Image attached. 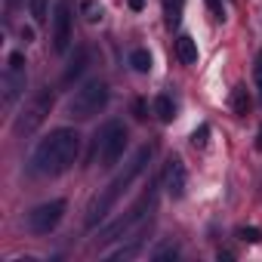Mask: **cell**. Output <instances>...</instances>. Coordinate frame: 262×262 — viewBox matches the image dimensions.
<instances>
[{"label": "cell", "mask_w": 262, "mask_h": 262, "mask_svg": "<svg viewBox=\"0 0 262 262\" xmlns=\"http://www.w3.org/2000/svg\"><path fill=\"white\" fill-rule=\"evenodd\" d=\"M80 158V133L71 126L50 129L31 155V173L34 176H62L68 173Z\"/></svg>", "instance_id": "6da1fadb"}, {"label": "cell", "mask_w": 262, "mask_h": 262, "mask_svg": "<svg viewBox=\"0 0 262 262\" xmlns=\"http://www.w3.org/2000/svg\"><path fill=\"white\" fill-rule=\"evenodd\" d=\"M148 161H151V148L142 145L133 158L123 164V170H120V173H117V176H114V179H111V182H108L93 201H90V207H86V228H96V225H99L114 207H117V201L129 191V185H133V182L142 176V170H145Z\"/></svg>", "instance_id": "7a4b0ae2"}, {"label": "cell", "mask_w": 262, "mask_h": 262, "mask_svg": "<svg viewBox=\"0 0 262 262\" xmlns=\"http://www.w3.org/2000/svg\"><path fill=\"white\" fill-rule=\"evenodd\" d=\"M129 145V133H126V126L120 120H108L99 133L93 136V148H90V161H99V167L111 170L117 167V161L123 158Z\"/></svg>", "instance_id": "3957f363"}, {"label": "cell", "mask_w": 262, "mask_h": 262, "mask_svg": "<svg viewBox=\"0 0 262 262\" xmlns=\"http://www.w3.org/2000/svg\"><path fill=\"white\" fill-rule=\"evenodd\" d=\"M108 83L105 80H99V77H93V80H86L71 99H68V117L71 120H90V117H96L105 105H108Z\"/></svg>", "instance_id": "277c9868"}, {"label": "cell", "mask_w": 262, "mask_h": 262, "mask_svg": "<svg viewBox=\"0 0 262 262\" xmlns=\"http://www.w3.org/2000/svg\"><path fill=\"white\" fill-rule=\"evenodd\" d=\"M155 204H158V188H155V185H148V191H145V194H142V198H139L133 207H129V210H126V213H123L117 222H111L108 228H102L96 241H99V244L120 241L123 234H129V231H133V228H136V225L145 219V213H148V210H155Z\"/></svg>", "instance_id": "5b68a950"}, {"label": "cell", "mask_w": 262, "mask_h": 262, "mask_svg": "<svg viewBox=\"0 0 262 262\" xmlns=\"http://www.w3.org/2000/svg\"><path fill=\"white\" fill-rule=\"evenodd\" d=\"M50 108H53V90L50 86H43L19 114H16V120H13V133L16 136H31L34 129L47 120V114H50Z\"/></svg>", "instance_id": "8992f818"}, {"label": "cell", "mask_w": 262, "mask_h": 262, "mask_svg": "<svg viewBox=\"0 0 262 262\" xmlns=\"http://www.w3.org/2000/svg\"><path fill=\"white\" fill-rule=\"evenodd\" d=\"M25 53L13 50L7 56V68H4V105L13 108L19 102V96L25 93V83H28V68H25Z\"/></svg>", "instance_id": "52a82bcc"}, {"label": "cell", "mask_w": 262, "mask_h": 262, "mask_svg": "<svg viewBox=\"0 0 262 262\" xmlns=\"http://www.w3.org/2000/svg\"><path fill=\"white\" fill-rule=\"evenodd\" d=\"M65 210H68V204H65V201H47V204H37V207L28 213L25 225H28V231H31V234H50V231L62 222Z\"/></svg>", "instance_id": "ba28073f"}, {"label": "cell", "mask_w": 262, "mask_h": 262, "mask_svg": "<svg viewBox=\"0 0 262 262\" xmlns=\"http://www.w3.org/2000/svg\"><path fill=\"white\" fill-rule=\"evenodd\" d=\"M71 0H56V10H53V50L59 56L68 53L71 47Z\"/></svg>", "instance_id": "9c48e42d"}, {"label": "cell", "mask_w": 262, "mask_h": 262, "mask_svg": "<svg viewBox=\"0 0 262 262\" xmlns=\"http://www.w3.org/2000/svg\"><path fill=\"white\" fill-rule=\"evenodd\" d=\"M164 179H167V191L170 198H182L185 194V185H188V170L182 164V158H170L167 161V170H164Z\"/></svg>", "instance_id": "30bf717a"}, {"label": "cell", "mask_w": 262, "mask_h": 262, "mask_svg": "<svg viewBox=\"0 0 262 262\" xmlns=\"http://www.w3.org/2000/svg\"><path fill=\"white\" fill-rule=\"evenodd\" d=\"M90 65V50L86 47H77V53H74V59H71V65L65 68V74H62V83L68 86L71 80H77L80 74H83V68Z\"/></svg>", "instance_id": "8fae6325"}, {"label": "cell", "mask_w": 262, "mask_h": 262, "mask_svg": "<svg viewBox=\"0 0 262 262\" xmlns=\"http://www.w3.org/2000/svg\"><path fill=\"white\" fill-rule=\"evenodd\" d=\"M176 56H179L182 65H194V62H198V40L188 37V34H182V37L176 40Z\"/></svg>", "instance_id": "7c38bea8"}, {"label": "cell", "mask_w": 262, "mask_h": 262, "mask_svg": "<svg viewBox=\"0 0 262 262\" xmlns=\"http://www.w3.org/2000/svg\"><path fill=\"white\" fill-rule=\"evenodd\" d=\"M161 4H164V22H167V28L170 31L179 28L182 13H185V0H161Z\"/></svg>", "instance_id": "4fadbf2b"}, {"label": "cell", "mask_w": 262, "mask_h": 262, "mask_svg": "<svg viewBox=\"0 0 262 262\" xmlns=\"http://www.w3.org/2000/svg\"><path fill=\"white\" fill-rule=\"evenodd\" d=\"M155 114H158L161 123H173V117H176V102H173L167 93L155 96Z\"/></svg>", "instance_id": "5bb4252c"}, {"label": "cell", "mask_w": 262, "mask_h": 262, "mask_svg": "<svg viewBox=\"0 0 262 262\" xmlns=\"http://www.w3.org/2000/svg\"><path fill=\"white\" fill-rule=\"evenodd\" d=\"M228 105H231L234 114H247V111H250V93H247V86H234Z\"/></svg>", "instance_id": "9a60e30c"}, {"label": "cell", "mask_w": 262, "mask_h": 262, "mask_svg": "<svg viewBox=\"0 0 262 262\" xmlns=\"http://www.w3.org/2000/svg\"><path fill=\"white\" fill-rule=\"evenodd\" d=\"M129 65H133V71H139V74H148L151 71V53L148 50H133L129 53Z\"/></svg>", "instance_id": "2e32d148"}, {"label": "cell", "mask_w": 262, "mask_h": 262, "mask_svg": "<svg viewBox=\"0 0 262 262\" xmlns=\"http://www.w3.org/2000/svg\"><path fill=\"white\" fill-rule=\"evenodd\" d=\"M28 10H31V19L43 25L50 19V0H28Z\"/></svg>", "instance_id": "e0dca14e"}, {"label": "cell", "mask_w": 262, "mask_h": 262, "mask_svg": "<svg viewBox=\"0 0 262 262\" xmlns=\"http://www.w3.org/2000/svg\"><path fill=\"white\" fill-rule=\"evenodd\" d=\"M80 16L86 22H99L102 19V4L99 0H80Z\"/></svg>", "instance_id": "ac0fdd59"}, {"label": "cell", "mask_w": 262, "mask_h": 262, "mask_svg": "<svg viewBox=\"0 0 262 262\" xmlns=\"http://www.w3.org/2000/svg\"><path fill=\"white\" fill-rule=\"evenodd\" d=\"M207 142H210V123H201L194 133H191V145L194 148H204Z\"/></svg>", "instance_id": "d6986e66"}, {"label": "cell", "mask_w": 262, "mask_h": 262, "mask_svg": "<svg viewBox=\"0 0 262 262\" xmlns=\"http://www.w3.org/2000/svg\"><path fill=\"white\" fill-rule=\"evenodd\" d=\"M176 256H179V247H176V244H164V247H158V250L151 253L155 262H161V259H176Z\"/></svg>", "instance_id": "ffe728a7"}, {"label": "cell", "mask_w": 262, "mask_h": 262, "mask_svg": "<svg viewBox=\"0 0 262 262\" xmlns=\"http://www.w3.org/2000/svg\"><path fill=\"white\" fill-rule=\"evenodd\" d=\"M237 237L247 241V244H259L262 241V231L259 228H237Z\"/></svg>", "instance_id": "44dd1931"}, {"label": "cell", "mask_w": 262, "mask_h": 262, "mask_svg": "<svg viewBox=\"0 0 262 262\" xmlns=\"http://www.w3.org/2000/svg\"><path fill=\"white\" fill-rule=\"evenodd\" d=\"M253 80L259 90V102H262V53H256V65H253Z\"/></svg>", "instance_id": "7402d4cb"}, {"label": "cell", "mask_w": 262, "mask_h": 262, "mask_svg": "<svg viewBox=\"0 0 262 262\" xmlns=\"http://www.w3.org/2000/svg\"><path fill=\"white\" fill-rule=\"evenodd\" d=\"M207 10H210L213 22H225V10H222V4H219V0H207Z\"/></svg>", "instance_id": "603a6c76"}, {"label": "cell", "mask_w": 262, "mask_h": 262, "mask_svg": "<svg viewBox=\"0 0 262 262\" xmlns=\"http://www.w3.org/2000/svg\"><path fill=\"white\" fill-rule=\"evenodd\" d=\"M22 40H25V43H31V40H34V28H28V25H25V28H22Z\"/></svg>", "instance_id": "cb8c5ba5"}, {"label": "cell", "mask_w": 262, "mask_h": 262, "mask_svg": "<svg viewBox=\"0 0 262 262\" xmlns=\"http://www.w3.org/2000/svg\"><path fill=\"white\" fill-rule=\"evenodd\" d=\"M145 7V0H129V10H133V13H139Z\"/></svg>", "instance_id": "d4e9b609"}, {"label": "cell", "mask_w": 262, "mask_h": 262, "mask_svg": "<svg viewBox=\"0 0 262 262\" xmlns=\"http://www.w3.org/2000/svg\"><path fill=\"white\" fill-rule=\"evenodd\" d=\"M4 4H7V13H13L19 4H25V0H4Z\"/></svg>", "instance_id": "484cf974"}, {"label": "cell", "mask_w": 262, "mask_h": 262, "mask_svg": "<svg viewBox=\"0 0 262 262\" xmlns=\"http://www.w3.org/2000/svg\"><path fill=\"white\" fill-rule=\"evenodd\" d=\"M256 148L262 151V126H259V133H256Z\"/></svg>", "instance_id": "4316f807"}]
</instances>
